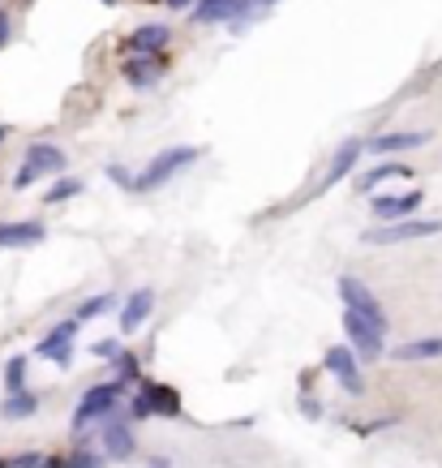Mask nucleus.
Segmentation results:
<instances>
[{
    "label": "nucleus",
    "instance_id": "nucleus-1",
    "mask_svg": "<svg viewBox=\"0 0 442 468\" xmlns=\"http://www.w3.org/2000/svg\"><path fill=\"white\" fill-rule=\"evenodd\" d=\"M197 155H202L197 147H173V150H164V155H155V159L147 164V173L133 176V190H142V194H147V190H159V185H168V181H173L181 168L197 164Z\"/></svg>",
    "mask_w": 442,
    "mask_h": 468
},
{
    "label": "nucleus",
    "instance_id": "nucleus-2",
    "mask_svg": "<svg viewBox=\"0 0 442 468\" xmlns=\"http://www.w3.org/2000/svg\"><path fill=\"white\" fill-rule=\"evenodd\" d=\"M52 173H65V150L56 147V142H30L22 168L13 173V185H18V190H30L39 176H52Z\"/></svg>",
    "mask_w": 442,
    "mask_h": 468
},
{
    "label": "nucleus",
    "instance_id": "nucleus-3",
    "mask_svg": "<svg viewBox=\"0 0 442 468\" xmlns=\"http://www.w3.org/2000/svg\"><path fill=\"white\" fill-rule=\"evenodd\" d=\"M442 220H395V223H378L366 228V246H399V241H421V237H438Z\"/></svg>",
    "mask_w": 442,
    "mask_h": 468
},
{
    "label": "nucleus",
    "instance_id": "nucleus-4",
    "mask_svg": "<svg viewBox=\"0 0 442 468\" xmlns=\"http://www.w3.org/2000/svg\"><path fill=\"white\" fill-rule=\"evenodd\" d=\"M121 387H125V383H95V387H86V391H82V399H77L74 430H86L91 421L112 417V408L121 404Z\"/></svg>",
    "mask_w": 442,
    "mask_h": 468
},
{
    "label": "nucleus",
    "instance_id": "nucleus-5",
    "mask_svg": "<svg viewBox=\"0 0 442 468\" xmlns=\"http://www.w3.org/2000/svg\"><path fill=\"white\" fill-rule=\"evenodd\" d=\"M340 296H344V310H352L357 319H366L369 327L387 331V310L378 305V296L369 293L357 275H344V279H340Z\"/></svg>",
    "mask_w": 442,
    "mask_h": 468
},
{
    "label": "nucleus",
    "instance_id": "nucleus-6",
    "mask_svg": "<svg viewBox=\"0 0 442 468\" xmlns=\"http://www.w3.org/2000/svg\"><path fill=\"white\" fill-rule=\"evenodd\" d=\"M344 335L352 340V357L357 361H378L382 352H387V344H382V331L378 327H369L366 319H357L352 310H344Z\"/></svg>",
    "mask_w": 442,
    "mask_h": 468
},
{
    "label": "nucleus",
    "instance_id": "nucleus-7",
    "mask_svg": "<svg viewBox=\"0 0 442 468\" xmlns=\"http://www.w3.org/2000/svg\"><path fill=\"white\" fill-rule=\"evenodd\" d=\"M326 370L335 374V383H340V387H344L348 395H361V391H366V378H361V361L352 357V348H348V344L326 348Z\"/></svg>",
    "mask_w": 442,
    "mask_h": 468
},
{
    "label": "nucleus",
    "instance_id": "nucleus-8",
    "mask_svg": "<svg viewBox=\"0 0 442 468\" xmlns=\"http://www.w3.org/2000/svg\"><path fill=\"white\" fill-rule=\"evenodd\" d=\"M74 331H77V319H65L60 327H52L48 335L39 340V357H48V361H56V366H69L74 361Z\"/></svg>",
    "mask_w": 442,
    "mask_h": 468
},
{
    "label": "nucleus",
    "instance_id": "nucleus-9",
    "mask_svg": "<svg viewBox=\"0 0 442 468\" xmlns=\"http://www.w3.org/2000/svg\"><path fill=\"white\" fill-rule=\"evenodd\" d=\"M421 206V190H408V194H387L374 198V220L378 223H395V220H413Z\"/></svg>",
    "mask_w": 442,
    "mask_h": 468
},
{
    "label": "nucleus",
    "instance_id": "nucleus-10",
    "mask_svg": "<svg viewBox=\"0 0 442 468\" xmlns=\"http://www.w3.org/2000/svg\"><path fill=\"white\" fill-rule=\"evenodd\" d=\"M361 150H366V142H361V138H348L344 147L335 150V159H331V168H326V176L318 181V194H322V190H331V185H340V181H344V176L352 173V168H357Z\"/></svg>",
    "mask_w": 442,
    "mask_h": 468
},
{
    "label": "nucleus",
    "instance_id": "nucleus-11",
    "mask_svg": "<svg viewBox=\"0 0 442 468\" xmlns=\"http://www.w3.org/2000/svg\"><path fill=\"white\" fill-rule=\"evenodd\" d=\"M48 237V228L39 220H22V223H0V249H30Z\"/></svg>",
    "mask_w": 442,
    "mask_h": 468
},
{
    "label": "nucleus",
    "instance_id": "nucleus-12",
    "mask_svg": "<svg viewBox=\"0 0 442 468\" xmlns=\"http://www.w3.org/2000/svg\"><path fill=\"white\" fill-rule=\"evenodd\" d=\"M425 142H430L425 129H408V133H378V138H369L366 147L378 150V155H404V150H417Z\"/></svg>",
    "mask_w": 442,
    "mask_h": 468
},
{
    "label": "nucleus",
    "instance_id": "nucleus-13",
    "mask_svg": "<svg viewBox=\"0 0 442 468\" xmlns=\"http://www.w3.org/2000/svg\"><path fill=\"white\" fill-rule=\"evenodd\" d=\"M121 69H125V82H129V86H155L168 65H164V56H129Z\"/></svg>",
    "mask_w": 442,
    "mask_h": 468
},
{
    "label": "nucleus",
    "instance_id": "nucleus-14",
    "mask_svg": "<svg viewBox=\"0 0 442 468\" xmlns=\"http://www.w3.org/2000/svg\"><path fill=\"white\" fill-rule=\"evenodd\" d=\"M150 310H155V293H150V288H138V293L125 296V310H121V331L125 335H133V331L150 319Z\"/></svg>",
    "mask_w": 442,
    "mask_h": 468
},
{
    "label": "nucleus",
    "instance_id": "nucleus-15",
    "mask_svg": "<svg viewBox=\"0 0 442 468\" xmlns=\"http://www.w3.org/2000/svg\"><path fill=\"white\" fill-rule=\"evenodd\" d=\"M168 44V26H138L129 39H125V52L129 56H159Z\"/></svg>",
    "mask_w": 442,
    "mask_h": 468
},
{
    "label": "nucleus",
    "instance_id": "nucleus-16",
    "mask_svg": "<svg viewBox=\"0 0 442 468\" xmlns=\"http://www.w3.org/2000/svg\"><path fill=\"white\" fill-rule=\"evenodd\" d=\"M103 443H108V456H112V460H133V456H138L133 430H129L125 421H108V430H103Z\"/></svg>",
    "mask_w": 442,
    "mask_h": 468
},
{
    "label": "nucleus",
    "instance_id": "nucleus-17",
    "mask_svg": "<svg viewBox=\"0 0 442 468\" xmlns=\"http://www.w3.org/2000/svg\"><path fill=\"white\" fill-rule=\"evenodd\" d=\"M391 357L395 361H434V357H442V335H421L408 344H395Z\"/></svg>",
    "mask_w": 442,
    "mask_h": 468
},
{
    "label": "nucleus",
    "instance_id": "nucleus-18",
    "mask_svg": "<svg viewBox=\"0 0 442 468\" xmlns=\"http://www.w3.org/2000/svg\"><path fill=\"white\" fill-rule=\"evenodd\" d=\"M142 391H147L150 417H155V413H159V417H176V413H181V395H176L173 387H159V383H147Z\"/></svg>",
    "mask_w": 442,
    "mask_h": 468
},
{
    "label": "nucleus",
    "instance_id": "nucleus-19",
    "mask_svg": "<svg viewBox=\"0 0 442 468\" xmlns=\"http://www.w3.org/2000/svg\"><path fill=\"white\" fill-rule=\"evenodd\" d=\"M35 413H39V395L30 391H13L0 404V417L4 421H22V417H35Z\"/></svg>",
    "mask_w": 442,
    "mask_h": 468
},
{
    "label": "nucleus",
    "instance_id": "nucleus-20",
    "mask_svg": "<svg viewBox=\"0 0 442 468\" xmlns=\"http://www.w3.org/2000/svg\"><path fill=\"white\" fill-rule=\"evenodd\" d=\"M39 468H103V456L95 451H74V456H44Z\"/></svg>",
    "mask_w": 442,
    "mask_h": 468
},
{
    "label": "nucleus",
    "instance_id": "nucleus-21",
    "mask_svg": "<svg viewBox=\"0 0 442 468\" xmlns=\"http://www.w3.org/2000/svg\"><path fill=\"white\" fill-rule=\"evenodd\" d=\"M112 370H117V383H133L138 374H142V366H138V357L133 352H112Z\"/></svg>",
    "mask_w": 442,
    "mask_h": 468
},
{
    "label": "nucleus",
    "instance_id": "nucleus-22",
    "mask_svg": "<svg viewBox=\"0 0 442 468\" xmlns=\"http://www.w3.org/2000/svg\"><path fill=\"white\" fill-rule=\"evenodd\" d=\"M26 357H9V366H4V391H26Z\"/></svg>",
    "mask_w": 442,
    "mask_h": 468
},
{
    "label": "nucleus",
    "instance_id": "nucleus-23",
    "mask_svg": "<svg viewBox=\"0 0 442 468\" xmlns=\"http://www.w3.org/2000/svg\"><path fill=\"white\" fill-rule=\"evenodd\" d=\"M77 194H82V181H77V176H60V181L48 190V198H44V202H48V206H56V202H69V198H77Z\"/></svg>",
    "mask_w": 442,
    "mask_h": 468
},
{
    "label": "nucleus",
    "instance_id": "nucleus-24",
    "mask_svg": "<svg viewBox=\"0 0 442 468\" xmlns=\"http://www.w3.org/2000/svg\"><path fill=\"white\" fill-rule=\"evenodd\" d=\"M112 310V296L108 293H99V296H86L82 305H77V322H86V319H99V314H108Z\"/></svg>",
    "mask_w": 442,
    "mask_h": 468
},
{
    "label": "nucleus",
    "instance_id": "nucleus-25",
    "mask_svg": "<svg viewBox=\"0 0 442 468\" xmlns=\"http://www.w3.org/2000/svg\"><path fill=\"white\" fill-rule=\"evenodd\" d=\"M408 176L413 168H404V164H382V168H369V173H361V190H374L378 181H387V176Z\"/></svg>",
    "mask_w": 442,
    "mask_h": 468
},
{
    "label": "nucleus",
    "instance_id": "nucleus-26",
    "mask_svg": "<svg viewBox=\"0 0 442 468\" xmlns=\"http://www.w3.org/2000/svg\"><path fill=\"white\" fill-rule=\"evenodd\" d=\"M129 417H133V421H142V417H150L147 391H138V395H133V399H129Z\"/></svg>",
    "mask_w": 442,
    "mask_h": 468
},
{
    "label": "nucleus",
    "instance_id": "nucleus-27",
    "mask_svg": "<svg viewBox=\"0 0 442 468\" xmlns=\"http://www.w3.org/2000/svg\"><path fill=\"white\" fill-rule=\"evenodd\" d=\"M108 176H112V181H117L121 190H133V173H125L121 164H108Z\"/></svg>",
    "mask_w": 442,
    "mask_h": 468
},
{
    "label": "nucleus",
    "instance_id": "nucleus-28",
    "mask_svg": "<svg viewBox=\"0 0 442 468\" xmlns=\"http://www.w3.org/2000/svg\"><path fill=\"white\" fill-rule=\"evenodd\" d=\"M9 35H13V22H9V13H4V9H0V48H4V44H9Z\"/></svg>",
    "mask_w": 442,
    "mask_h": 468
},
{
    "label": "nucleus",
    "instance_id": "nucleus-29",
    "mask_svg": "<svg viewBox=\"0 0 442 468\" xmlns=\"http://www.w3.org/2000/svg\"><path fill=\"white\" fill-rule=\"evenodd\" d=\"M95 352H99V357H112V352H117V340H103V344H95Z\"/></svg>",
    "mask_w": 442,
    "mask_h": 468
},
{
    "label": "nucleus",
    "instance_id": "nucleus-30",
    "mask_svg": "<svg viewBox=\"0 0 442 468\" xmlns=\"http://www.w3.org/2000/svg\"><path fill=\"white\" fill-rule=\"evenodd\" d=\"M164 4H168V9H189L194 0H164Z\"/></svg>",
    "mask_w": 442,
    "mask_h": 468
},
{
    "label": "nucleus",
    "instance_id": "nucleus-31",
    "mask_svg": "<svg viewBox=\"0 0 442 468\" xmlns=\"http://www.w3.org/2000/svg\"><path fill=\"white\" fill-rule=\"evenodd\" d=\"M4 138H9V125H0V142H4Z\"/></svg>",
    "mask_w": 442,
    "mask_h": 468
},
{
    "label": "nucleus",
    "instance_id": "nucleus-32",
    "mask_svg": "<svg viewBox=\"0 0 442 468\" xmlns=\"http://www.w3.org/2000/svg\"><path fill=\"white\" fill-rule=\"evenodd\" d=\"M150 468H168V460H159V464H150Z\"/></svg>",
    "mask_w": 442,
    "mask_h": 468
},
{
    "label": "nucleus",
    "instance_id": "nucleus-33",
    "mask_svg": "<svg viewBox=\"0 0 442 468\" xmlns=\"http://www.w3.org/2000/svg\"><path fill=\"white\" fill-rule=\"evenodd\" d=\"M103 4H117V0H103Z\"/></svg>",
    "mask_w": 442,
    "mask_h": 468
},
{
    "label": "nucleus",
    "instance_id": "nucleus-34",
    "mask_svg": "<svg viewBox=\"0 0 442 468\" xmlns=\"http://www.w3.org/2000/svg\"><path fill=\"white\" fill-rule=\"evenodd\" d=\"M0 468H9V464H4V460H0Z\"/></svg>",
    "mask_w": 442,
    "mask_h": 468
}]
</instances>
